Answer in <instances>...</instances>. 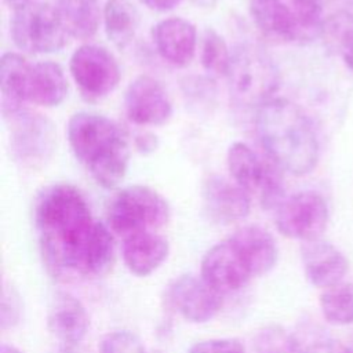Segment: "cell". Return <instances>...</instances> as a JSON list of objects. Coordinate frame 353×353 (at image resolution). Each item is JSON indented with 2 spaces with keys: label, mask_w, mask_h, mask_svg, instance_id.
<instances>
[{
  "label": "cell",
  "mask_w": 353,
  "mask_h": 353,
  "mask_svg": "<svg viewBox=\"0 0 353 353\" xmlns=\"http://www.w3.org/2000/svg\"><path fill=\"white\" fill-rule=\"evenodd\" d=\"M34 225L47 272L57 280L84 276V261L98 222L81 192L68 183L46 188L34 204Z\"/></svg>",
  "instance_id": "1"
},
{
  "label": "cell",
  "mask_w": 353,
  "mask_h": 353,
  "mask_svg": "<svg viewBox=\"0 0 353 353\" xmlns=\"http://www.w3.org/2000/svg\"><path fill=\"white\" fill-rule=\"evenodd\" d=\"M255 131L268 157L280 168L302 176L319 161V139L306 113L285 98H272L256 109Z\"/></svg>",
  "instance_id": "2"
},
{
  "label": "cell",
  "mask_w": 353,
  "mask_h": 353,
  "mask_svg": "<svg viewBox=\"0 0 353 353\" xmlns=\"http://www.w3.org/2000/svg\"><path fill=\"white\" fill-rule=\"evenodd\" d=\"M68 141L74 157L105 189L117 186L130 163V143L123 128L98 113L77 112L68 123Z\"/></svg>",
  "instance_id": "3"
},
{
  "label": "cell",
  "mask_w": 353,
  "mask_h": 353,
  "mask_svg": "<svg viewBox=\"0 0 353 353\" xmlns=\"http://www.w3.org/2000/svg\"><path fill=\"white\" fill-rule=\"evenodd\" d=\"M226 79L230 97L240 106L259 108L280 85V73L270 55L248 43L233 50Z\"/></svg>",
  "instance_id": "4"
},
{
  "label": "cell",
  "mask_w": 353,
  "mask_h": 353,
  "mask_svg": "<svg viewBox=\"0 0 353 353\" xmlns=\"http://www.w3.org/2000/svg\"><path fill=\"white\" fill-rule=\"evenodd\" d=\"M109 229L123 239L156 232L170 219V205L156 190L143 185H132L119 190L108 205Z\"/></svg>",
  "instance_id": "5"
},
{
  "label": "cell",
  "mask_w": 353,
  "mask_h": 353,
  "mask_svg": "<svg viewBox=\"0 0 353 353\" xmlns=\"http://www.w3.org/2000/svg\"><path fill=\"white\" fill-rule=\"evenodd\" d=\"M226 161L233 181L255 196L263 208L276 210L285 199L280 168L270 159L265 160L248 145L234 142L228 149Z\"/></svg>",
  "instance_id": "6"
},
{
  "label": "cell",
  "mask_w": 353,
  "mask_h": 353,
  "mask_svg": "<svg viewBox=\"0 0 353 353\" xmlns=\"http://www.w3.org/2000/svg\"><path fill=\"white\" fill-rule=\"evenodd\" d=\"M10 33L15 46L30 54L57 52L69 36L55 6L37 1L14 11Z\"/></svg>",
  "instance_id": "7"
},
{
  "label": "cell",
  "mask_w": 353,
  "mask_h": 353,
  "mask_svg": "<svg viewBox=\"0 0 353 353\" xmlns=\"http://www.w3.org/2000/svg\"><path fill=\"white\" fill-rule=\"evenodd\" d=\"M6 120L10 124V149L19 165L36 170L50 161L57 148V130L47 116L22 109Z\"/></svg>",
  "instance_id": "8"
},
{
  "label": "cell",
  "mask_w": 353,
  "mask_h": 353,
  "mask_svg": "<svg viewBox=\"0 0 353 353\" xmlns=\"http://www.w3.org/2000/svg\"><path fill=\"white\" fill-rule=\"evenodd\" d=\"M69 72L87 102H97L108 97L119 85L121 77L113 54L108 48L91 43L73 51Z\"/></svg>",
  "instance_id": "9"
},
{
  "label": "cell",
  "mask_w": 353,
  "mask_h": 353,
  "mask_svg": "<svg viewBox=\"0 0 353 353\" xmlns=\"http://www.w3.org/2000/svg\"><path fill=\"white\" fill-rule=\"evenodd\" d=\"M328 216L325 199L317 192L305 190L285 197L277 205L274 222L283 236L306 243L321 237Z\"/></svg>",
  "instance_id": "10"
},
{
  "label": "cell",
  "mask_w": 353,
  "mask_h": 353,
  "mask_svg": "<svg viewBox=\"0 0 353 353\" xmlns=\"http://www.w3.org/2000/svg\"><path fill=\"white\" fill-rule=\"evenodd\" d=\"M164 299L168 309L194 324L212 320L223 305V295L193 274H182L170 281Z\"/></svg>",
  "instance_id": "11"
},
{
  "label": "cell",
  "mask_w": 353,
  "mask_h": 353,
  "mask_svg": "<svg viewBox=\"0 0 353 353\" xmlns=\"http://www.w3.org/2000/svg\"><path fill=\"white\" fill-rule=\"evenodd\" d=\"M200 277L225 295L244 288L252 279V273L237 247L228 237L214 244L203 255Z\"/></svg>",
  "instance_id": "12"
},
{
  "label": "cell",
  "mask_w": 353,
  "mask_h": 353,
  "mask_svg": "<svg viewBox=\"0 0 353 353\" xmlns=\"http://www.w3.org/2000/svg\"><path fill=\"white\" fill-rule=\"evenodd\" d=\"M125 114L137 125H161L172 114V103L164 87L150 76H138L124 95Z\"/></svg>",
  "instance_id": "13"
},
{
  "label": "cell",
  "mask_w": 353,
  "mask_h": 353,
  "mask_svg": "<svg viewBox=\"0 0 353 353\" xmlns=\"http://www.w3.org/2000/svg\"><path fill=\"white\" fill-rule=\"evenodd\" d=\"M88 313L74 295L58 291L51 298L47 312V328L61 349H76L88 332Z\"/></svg>",
  "instance_id": "14"
},
{
  "label": "cell",
  "mask_w": 353,
  "mask_h": 353,
  "mask_svg": "<svg viewBox=\"0 0 353 353\" xmlns=\"http://www.w3.org/2000/svg\"><path fill=\"white\" fill-rule=\"evenodd\" d=\"M201 196L207 215L221 225L239 222L251 211V196L234 181L219 175L204 181Z\"/></svg>",
  "instance_id": "15"
},
{
  "label": "cell",
  "mask_w": 353,
  "mask_h": 353,
  "mask_svg": "<svg viewBox=\"0 0 353 353\" xmlns=\"http://www.w3.org/2000/svg\"><path fill=\"white\" fill-rule=\"evenodd\" d=\"M301 259L307 281L317 288H328L342 281L349 262L346 256L331 243L312 240L302 244Z\"/></svg>",
  "instance_id": "16"
},
{
  "label": "cell",
  "mask_w": 353,
  "mask_h": 353,
  "mask_svg": "<svg viewBox=\"0 0 353 353\" xmlns=\"http://www.w3.org/2000/svg\"><path fill=\"white\" fill-rule=\"evenodd\" d=\"M152 37L159 55L168 63L183 68L194 57L197 46L196 26L183 18H165L153 26Z\"/></svg>",
  "instance_id": "17"
},
{
  "label": "cell",
  "mask_w": 353,
  "mask_h": 353,
  "mask_svg": "<svg viewBox=\"0 0 353 353\" xmlns=\"http://www.w3.org/2000/svg\"><path fill=\"white\" fill-rule=\"evenodd\" d=\"M170 244L157 232H141L123 239L121 256L125 268L138 277L156 272L167 259Z\"/></svg>",
  "instance_id": "18"
},
{
  "label": "cell",
  "mask_w": 353,
  "mask_h": 353,
  "mask_svg": "<svg viewBox=\"0 0 353 353\" xmlns=\"http://www.w3.org/2000/svg\"><path fill=\"white\" fill-rule=\"evenodd\" d=\"M247 262L252 277L268 274L277 263L279 248L274 237L256 225L243 226L229 236Z\"/></svg>",
  "instance_id": "19"
},
{
  "label": "cell",
  "mask_w": 353,
  "mask_h": 353,
  "mask_svg": "<svg viewBox=\"0 0 353 353\" xmlns=\"http://www.w3.org/2000/svg\"><path fill=\"white\" fill-rule=\"evenodd\" d=\"M250 15L259 32L280 43L299 41L295 14L281 0H250Z\"/></svg>",
  "instance_id": "20"
},
{
  "label": "cell",
  "mask_w": 353,
  "mask_h": 353,
  "mask_svg": "<svg viewBox=\"0 0 353 353\" xmlns=\"http://www.w3.org/2000/svg\"><path fill=\"white\" fill-rule=\"evenodd\" d=\"M68 95V80L61 65L52 61L30 63L26 80V102L54 108Z\"/></svg>",
  "instance_id": "21"
},
{
  "label": "cell",
  "mask_w": 353,
  "mask_h": 353,
  "mask_svg": "<svg viewBox=\"0 0 353 353\" xmlns=\"http://www.w3.org/2000/svg\"><path fill=\"white\" fill-rule=\"evenodd\" d=\"M30 63L17 52H4L0 62L1 112L4 119L25 109Z\"/></svg>",
  "instance_id": "22"
},
{
  "label": "cell",
  "mask_w": 353,
  "mask_h": 353,
  "mask_svg": "<svg viewBox=\"0 0 353 353\" xmlns=\"http://www.w3.org/2000/svg\"><path fill=\"white\" fill-rule=\"evenodd\" d=\"M55 8L68 34L79 40L95 36L103 17L98 0H57Z\"/></svg>",
  "instance_id": "23"
},
{
  "label": "cell",
  "mask_w": 353,
  "mask_h": 353,
  "mask_svg": "<svg viewBox=\"0 0 353 353\" xmlns=\"http://www.w3.org/2000/svg\"><path fill=\"white\" fill-rule=\"evenodd\" d=\"M108 39L119 48L127 47L139 26V12L130 0H108L103 7Z\"/></svg>",
  "instance_id": "24"
},
{
  "label": "cell",
  "mask_w": 353,
  "mask_h": 353,
  "mask_svg": "<svg viewBox=\"0 0 353 353\" xmlns=\"http://www.w3.org/2000/svg\"><path fill=\"white\" fill-rule=\"evenodd\" d=\"M320 309L324 319L335 325L353 323V283H338L320 295Z\"/></svg>",
  "instance_id": "25"
},
{
  "label": "cell",
  "mask_w": 353,
  "mask_h": 353,
  "mask_svg": "<svg viewBox=\"0 0 353 353\" xmlns=\"http://www.w3.org/2000/svg\"><path fill=\"white\" fill-rule=\"evenodd\" d=\"M255 353H307L305 345L280 325H266L254 338Z\"/></svg>",
  "instance_id": "26"
},
{
  "label": "cell",
  "mask_w": 353,
  "mask_h": 353,
  "mask_svg": "<svg viewBox=\"0 0 353 353\" xmlns=\"http://www.w3.org/2000/svg\"><path fill=\"white\" fill-rule=\"evenodd\" d=\"M232 52L225 39L215 29H205L201 40L200 61L205 72L212 76H226Z\"/></svg>",
  "instance_id": "27"
},
{
  "label": "cell",
  "mask_w": 353,
  "mask_h": 353,
  "mask_svg": "<svg viewBox=\"0 0 353 353\" xmlns=\"http://www.w3.org/2000/svg\"><path fill=\"white\" fill-rule=\"evenodd\" d=\"M321 34L336 46L345 65L353 70V17L342 12L330 17L324 21Z\"/></svg>",
  "instance_id": "28"
},
{
  "label": "cell",
  "mask_w": 353,
  "mask_h": 353,
  "mask_svg": "<svg viewBox=\"0 0 353 353\" xmlns=\"http://www.w3.org/2000/svg\"><path fill=\"white\" fill-rule=\"evenodd\" d=\"M99 353H149L141 338L128 330H116L102 336Z\"/></svg>",
  "instance_id": "29"
},
{
  "label": "cell",
  "mask_w": 353,
  "mask_h": 353,
  "mask_svg": "<svg viewBox=\"0 0 353 353\" xmlns=\"http://www.w3.org/2000/svg\"><path fill=\"white\" fill-rule=\"evenodd\" d=\"M23 302L19 291L4 283L1 290V303H0V327L3 331L15 328L22 319Z\"/></svg>",
  "instance_id": "30"
},
{
  "label": "cell",
  "mask_w": 353,
  "mask_h": 353,
  "mask_svg": "<svg viewBox=\"0 0 353 353\" xmlns=\"http://www.w3.org/2000/svg\"><path fill=\"white\" fill-rule=\"evenodd\" d=\"M185 97L196 106L211 105L215 99L216 87L214 80L203 76H190L182 81Z\"/></svg>",
  "instance_id": "31"
},
{
  "label": "cell",
  "mask_w": 353,
  "mask_h": 353,
  "mask_svg": "<svg viewBox=\"0 0 353 353\" xmlns=\"http://www.w3.org/2000/svg\"><path fill=\"white\" fill-rule=\"evenodd\" d=\"M188 353H245V347L236 338H211L193 343Z\"/></svg>",
  "instance_id": "32"
},
{
  "label": "cell",
  "mask_w": 353,
  "mask_h": 353,
  "mask_svg": "<svg viewBox=\"0 0 353 353\" xmlns=\"http://www.w3.org/2000/svg\"><path fill=\"white\" fill-rule=\"evenodd\" d=\"M134 143H135V148L141 153H152L157 149L159 139L156 135H153L150 132H143V134H138L135 137Z\"/></svg>",
  "instance_id": "33"
},
{
  "label": "cell",
  "mask_w": 353,
  "mask_h": 353,
  "mask_svg": "<svg viewBox=\"0 0 353 353\" xmlns=\"http://www.w3.org/2000/svg\"><path fill=\"white\" fill-rule=\"evenodd\" d=\"M146 7L156 11H167L176 7L182 0H141Z\"/></svg>",
  "instance_id": "34"
},
{
  "label": "cell",
  "mask_w": 353,
  "mask_h": 353,
  "mask_svg": "<svg viewBox=\"0 0 353 353\" xmlns=\"http://www.w3.org/2000/svg\"><path fill=\"white\" fill-rule=\"evenodd\" d=\"M10 8H12V11L19 10L22 7H26L29 4H32L34 0H3Z\"/></svg>",
  "instance_id": "35"
},
{
  "label": "cell",
  "mask_w": 353,
  "mask_h": 353,
  "mask_svg": "<svg viewBox=\"0 0 353 353\" xmlns=\"http://www.w3.org/2000/svg\"><path fill=\"white\" fill-rule=\"evenodd\" d=\"M306 6H321V0H291V7H306Z\"/></svg>",
  "instance_id": "36"
},
{
  "label": "cell",
  "mask_w": 353,
  "mask_h": 353,
  "mask_svg": "<svg viewBox=\"0 0 353 353\" xmlns=\"http://www.w3.org/2000/svg\"><path fill=\"white\" fill-rule=\"evenodd\" d=\"M192 1H193L197 7H200V8H205V10L215 7V6H216V3H218V0H192Z\"/></svg>",
  "instance_id": "37"
},
{
  "label": "cell",
  "mask_w": 353,
  "mask_h": 353,
  "mask_svg": "<svg viewBox=\"0 0 353 353\" xmlns=\"http://www.w3.org/2000/svg\"><path fill=\"white\" fill-rule=\"evenodd\" d=\"M0 353H25V352H22L19 347H17V346H14V345L1 343Z\"/></svg>",
  "instance_id": "38"
},
{
  "label": "cell",
  "mask_w": 353,
  "mask_h": 353,
  "mask_svg": "<svg viewBox=\"0 0 353 353\" xmlns=\"http://www.w3.org/2000/svg\"><path fill=\"white\" fill-rule=\"evenodd\" d=\"M58 353H76L74 349H59Z\"/></svg>",
  "instance_id": "39"
},
{
  "label": "cell",
  "mask_w": 353,
  "mask_h": 353,
  "mask_svg": "<svg viewBox=\"0 0 353 353\" xmlns=\"http://www.w3.org/2000/svg\"><path fill=\"white\" fill-rule=\"evenodd\" d=\"M150 353H163V352H159V350H154V352H150Z\"/></svg>",
  "instance_id": "40"
}]
</instances>
